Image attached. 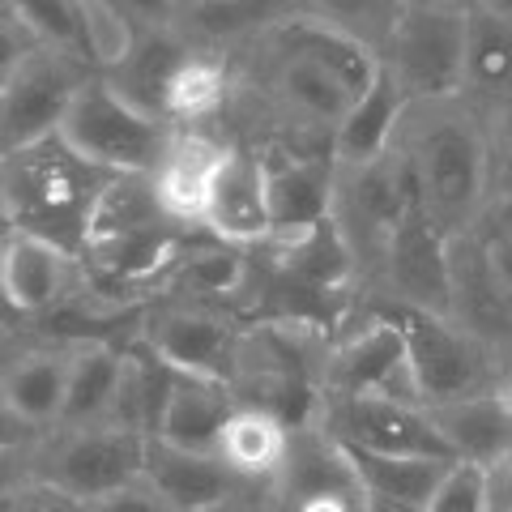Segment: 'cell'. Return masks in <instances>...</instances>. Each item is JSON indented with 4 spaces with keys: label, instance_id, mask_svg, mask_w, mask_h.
I'll return each instance as SVG.
<instances>
[{
    "label": "cell",
    "instance_id": "cell-22",
    "mask_svg": "<svg viewBox=\"0 0 512 512\" xmlns=\"http://www.w3.org/2000/svg\"><path fill=\"white\" fill-rule=\"evenodd\" d=\"M278 265H282V278H291L295 286H303V291L333 295L355 278L359 256H355V248H350L346 231L338 227V218H325L312 231H303L295 239H282Z\"/></svg>",
    "mask_w": 512,
    "mask_h": 512
},
{
    "label": "cell",
    "instance_id": "cell-11",
    "mask_svg": "<svg viewBox=\"0 0 512 512\" xmlns=\"http://www.w3.org/2000/svg\"><path fill=\"white\" fill-rule=\"evenodd\" d=\"M384 282L393 291V303L427 316L453 312V291H448V235L423 214L419 192H414L406 218L384 248Z\"/></svg>",
    "mask_w": 512,
    "mask_h": 512
},
{
    "label": "cell",
    "instance_id": "cell-17",
    "mask_svg": "<svg viewBox=\"0 0 512 512\" xmlns=\"http://www.w3.org/2000/svg\"><path fill=\"white\" fill-rule=\"evenodd\" d=\"M210 231L227 244H261L269 239V188H265V158L248 150H231L222 163L210 210H205Z\"/></svg>",
    "mask_w": 512,
    "mask_h": 512
},
{
    "label": "cell",
    "instance_id": "cell-19",
    "mask_svg": "<svg viewBox=\"0 0 512 512\" xmlns=\"http://www.w3.org/2000/svg\"><path fill=\"white\" fill-rule=\"evenodd\" d=\"M231 150H222L218 141L188 133L175 137L171 150L163 158V167L154 171V192L163 201L167 218L175 222H205V210H210V192L222 163H227Z\"/></svg>",
    "mask_w": 512,
    "mask_h": 512
},
{
    "label": "cell",
    "instance_id": "cell-52",
    "mask_svg": "<svg viewBox=\"0 0 512 512\" xmlns=\"http://www.w3.org/2000/svg\"><path fill=\"white\" fill-rule=\"evenodd\" d=\"M0 512H9V504H0Z\"/></svg>",
    "mask_w": 512,
    "mask_h": 512
},
{
    "label": "cell",
    "instance_id": "cell-25",
    "mask_svg": "<svg viewBox=\"0 0 512 512\" xmlns=\"http://www.w3.org/2000/svg\"><path fill=\"white\" fill-rule=\"evenodd\" d=\"M512 94V22L495 13L491 0L470 5L466 18V103L483 107Z\"/></svg>",
    "mask_w": 512,
    "mask_h": 512
},
{
    "label": "cell",
    "instance_id": "cell-18",
    "mask_svg": "<svg viewBox=\"0 0 512 512\" xmlns=\"http://www.w3.org/2000/svg\"><path fill=\"white\" fill-rule=\"evenodd\" d=\"M239 406L231 402L227 384L218 380H197V376H175L171 397L163 406V419L150 440H163L184 453H201V457H218V440L222 427Z\"/></svg>",
    "mask_w": 512,
    "mask_h": 512
},
{
    "label": "cell",
    "instance_id": "cell-2",
    "mask_svg": "<svg viewBox=\"0 0 512 512\" xmlns=\"http://www.w3.org/2000/svg\"><path fill=\"white\" fill-rule=\"evenodd\" d=\"M111 175L86 163L60 133L35 146L0 154V210L18 235L56 244L60 252H82L90 214Z\"/></svg>",
    "mask_w": 512,
    "mask_h": 512
},
{
    "label": "cell",
    "instance_id": "cell-4",
    "mask_svg": "<svg viewBox=\"0 0 512 512\" xmlns=\"http://www.w3.org/2000/svg\"><path fill=\"white\" fill-rule=\"evenodd\" d=\"M60 137L107 175H154L175 141L167 120L137 111L111 77H86L60 120Z\"/></svg>",
    "mask_w": 512,
    "mask_h": 512
},
{
    "label": "cell",
    "instance_id": "cell-36",
    "mask_svg": "<svg viewBox=\"0 0 512 512\" xmlns=\"http://www.w3.org/2000/svg\"><path fill=\"white\" fill-rule=\"evenodd\" d=\"M192 22H197L201 30H210V35H239V30H252L261 26L269 13H286L282 5H252V0H244V5H192Z\"/></svg>",
    "mask_w": 512,
    "mask_h": 512
},
{
    "label": "cell",
    "instance_id": "cell-43",
    "mask_svg": "<svg viewBox=\"0 0 512 512\" xmlns=\"http://www.w3.org/2000/svg\"><path fill=\"white\" fill-rule=\"evenodd\" d=\"M9 512H86V504L73 500L69 491H60L52 483H35L9 504Z\"/></svg>",
    "mask_w": 512,
    "mask_h": 512
},
{
    "label": "cell",
    "instance_id": "cell-50",
    "mask_svg": "<svg viewBox=\"0 0 512 512\" xmlns=\"http://www.w3.org/2000/svg\"><path fill=\"white\" fill-rule=\"evenodd\" d=\"M5 252H9V244H5V239H0V269H5Z\"/></svg>",
    "mask_w": 512,
    "mask_h": 512
},
{
    "label": "cell",
    "instance_id": "cell-30",
    "mask_svg": "<svg viewBox=\"0 0 512 512\" xmlns=\"http://www.w3.org/2000/svg\"><path fill=\"white\" fill-rule=\"evenodd\" d=\"M278 90L299 116L329 124V128H338L346 120V111L359 103V94L350 90L338 73H329L325 64L295 56V52H282V60H278Z\"/></svg>",
    "mask_w": 512,
    "mask_h": 512
},
{
    "label": "cell",
    "instance_id": "cell-42",
    "mask_svg": "<svg viewBox=\"0 0 512 512\" xmlns=\"http://www.w3.org/2000/svg\"><path fill=\"white\" fill-rule=\"evenodd\" d=\"M86 512H171V508L158 500V491L146 483V478H141V483L124 487V491H116V495H107V500L86 504Z\"/></svg>",
    "mask_w": 512,
    "mask_h": 512
},
{
    "label": "cell",
    "instance_id": "cell-5",
    "mask_svg": "<svg viewBox=\"0 0 512 512\" xmlns=\"http://www.w3.org/2000/svg\"><path fill=\"white\" fill-rule=\"evenodd\" d=\"M384 316L402 329L410 372H414V384H419V397L427 410L500 389V380H504L500 355H491L483 342H474L453 320L414 312V308H402V303L384 308Z\"/></svg>",
    "mask_w": 512,
    "mask_h": 512
},
{
    "label": "cell",
    "instance_id": "cell-44",
    "mask_svg": "<svg viewBox=\"0 0 512 512\" xmlns=\"http://www.w3.org/2000/svg\"><path fill=\"white\" fill-rule=\"evenodd\" d=\"M478 239H512V184L508 188H495L487 210H483V222H478Z\"/></svg>",
    "mask_w": 512,
    "mask_h": 512
},
{
    "label": "cell",
    "instance_id": "cell-31",
    "mask_svg": "<svg viewBox=\"0 0 512 512\" xmlns=\"http://www.w3.org/2000/svg\"><path fill=\"white\" fill-rule=\"evenodd\" d=\"M82 5V47L99 69L120 73L137 52V26L128 18L124 5H107V0H77Z\"/></svg>",
    "mask_w": 512,
    "mask_h": 512
},
{
    "label": "cell",
    "instance_id": "cell-14",
    "mask_svg": "<svg viewBox=\"0 0 512 512\" xmlns=\"http://www.w3.org/2000/svg\"><path fill=\"white\" fill-rule=\"evenodd\" d=\"M406 111H410V99L393 82V73L380 64L376 82L359 94V103L333 128V141H329L333 163L350 171V167H372L380 158H389L397 150V133H402Z\"/></svg>",
    "mask_w": 512,
    "mask_h": 512
},
{
    "label": "cell",
    "instance_id": "cell-46",
    "mask_svg": "<svg viewBox=\"0 0 512 512\" xmlns=\"http://www.w3.org/2000/svg\"><path fill=\"white\" fill-rule=\"evenodd\" d=\"M483 244H487V261L495 269V278H500V286L512 299V239H483Z\"/></svg>",
    "mask_w": 512,
    "mask_h": 512
},
{
    "label": "cell",
    "instance_id": "cell-6",
    "mask_svg": "<svg viewBox=\"0 0 512 512\" xmlns=\"http://www.w3.org/2000/svg\"><path fill=\"white\" fill-rule=\"evenodd\" d=\"M414 201V175L406 167L402 150L380 158L372 167H338V201H333V218L346 231L350 248L363 261H384V248L406 218Z\"/></svg>",
    "mask_w": 512,
    "mask_h": 512
},
{
    "label": "cell",
    "instance_id": "cell-41",
    "mask_svg": "<svg viewBox=\"0 0 512 512\" xmlns=\"http://www.w3.org/2000/svg\"><path fill=\"white\" fill-rule=\"evenodd\" d=\"M291 512H367L363 487H329L291 500Z\"/></svg>",
    "mask_w": 512,
    "mask_h": 512
},
{
    "label": "cell",
    "instance_id": "cell-7",
    "mask_svg": "<svg viewBox=\"0 0 512 512\" xmlns=\"http://www.w3.org/2000/svg\"><path fill=\"white\" fill-rule=\"evenodd\" d=\"M325 431L346 448L376 457H431L457 461L453 448L431 423L423 406H406L393 397H329Z\"/></svg>",
    "mask_w": 512,
    "mask_h": 512
},
{
    "label": "cell",
    "instance_id": "cell-39",
    "mask_svg": "<svg viewBox=\"0 0 512 512\" xmlns=\"http://www.w3.org/2000/svg\"><path fill=\"white\" fill-rule=\"evenodd\" d=\"M43 483V466L35 457V448H0V504H13L22 491Z\"/></svg>",
    "mask_w": 512,
    "mask_h": 512
},
{
    "label": "cell",
    "instance_id": "cell-27",
    "mask_svg": "<svg viewBox=\"0 0 512 512\" xmlns=\"http://www.w3.org/2000/svg\"><path fill=\"white\" fill-rule=\"evenodd\" d=\"M69 367L73 355H64V350H30V355L5 367L0 393L22 423L39 431L43 423H60L64 393H69Z\"/></svg>",
    "mask_w": 512,
    "mask_h": 512
},
{
    "label": "cell",
    "instance_id": "cell-1",
    "mask_svg": "<svg viewBox=\"0 0 512 512\" xmlns=\"http://www.w3.org/2000/svg\"><path fill=\"white\" fill-rule=\"evenodd\" d=\"M419 111L423 120L406 133V146H397L414 175L419 205L448 239L474 235L495 180L487 120L466 99L423 103Z\"/></svg>",
    "mask_w": 512,
    "mask_h": 512
},
{
    "label": "cell",
    "instance_id": "cell-23",
    "mask_svg": "<svg viewBox=\"0 0 512 512\" xmlns=\"http://www.w3.org/2000/svg\"><path fill=\"white\" fill-rule=\"evenodd\" d=\"M124 372H128V355H120V350H111V346H82V350H73L69 393H64L60 423L69 431L103 427L111 414H116L120 389H124Z\"/></svg>",
    "mask_w": 512,
    "mask_h": 512
},
{
    "label": "cell",
    "instance_id": "cell-49",
    "mask_svg": "<svg viewBox=\"0 0 512 512\" xmlns=\"http://www.w3.org/2000/svg\"><path fill=\"white\" fill-rule=\"evenodd\" d=\"M205 512H252L244 500H227V504H218V508H205Z\"/></svg>",
    "mask_w": 512,
    "mask_h": 512
},
{
    "label": "cell",
    "instance_id": "cell-21",
    "mask_svg": "<svg viewBox=\"0 0 512 512\" xmlns=\"http://www.w3.org/2000/svg\"><path fill=\"white\" fill-rule=\"evenodd\" d=\"M163 201L154 192V175H111L107 188L94 201L86 252H99L107 244H124V239L150 235L158 227H171Z\"/></svg>",
    "mask_w": 512,
    "mask_h": 512
},
{
    "label": "cell",
    "instance_id": "cell-16",
    "mask_svg": "<svg viewBox=\"0 0 512 512\" xmlns=\"http://www.w3.org/2000/svg\"><path fill=\"white\" fill-rule=\"evenodd\" d=\"M146 483L158 491L171 512H205L218 508L227 500H239V483L218 457H201V453H184L163 440H150L146 453Z\"/></svg>",
    "mask_w": 512,
    "mask_h": 512
},
{
    "label": "cell",
    "instance_id": "cell-29",
    "mask_svg": "<svg viewBox=\"0 0 512 512\" xmlns=\"http://www.w3.org/2000/svg\"><path fill=\"white\" fill-rule=\"evenodd\" d=\"M188 56L192 52H184L180 39H171L167 30H154L150 39L137 43L133 60L111 77V86H116L137 111H146V116H154V120H167V86H171V77L180 73V64Z\"/></svg>",
    "mask_w": 512,
    "mask_h": 512
},
{
    "label": "cell",
    "instance_id": "cell-9",
    "mask_svg": "<svg viewBox=\"0 0 512 512\" xmlns=\"http://www.w3.org/2000/svg\"><path fill=\"white\" fill-rule=\"evenodd\" d=\"M82 82L86 77L77 73L73 56L39 47V52L0 86V146L22 150L43 137H56L64 111H69Z\"/></svg>",
    "mask_w": 512,
    "mask_h": 512
},
{
    "label": "cell",
    "instance_id": "cell-20",
    "mask_svg": "<svg viewBox=\"0 0 512 512\" xmlns=\"http://www.w3.org/2000/svg\"><path fill=\"white\" fill-rule=\"evenodd\" d=\"M427 414L457 461H470V466H483V470L512 461V414L504 410V402L495 393L448 402Z\"/></svg>",
    "mask_w": 512,
    "mask_h": 512
},
{
    "label": "cell",
    "instance_id": "cell-24",
    "mask_svg": "<svg viewBox=\"0 0 512 512\" xmlns=\"http://www.w3.org/2000/svg\"><path fill=\"white\" fill-rule=\"evenodd\" d=\"M73 256L60 252L56 244H43V239L18 235L9 239L5 252V269H0V286H5V299L18 312H47L56 308L69 291V274H73Z\"/></svg>",
    "mask_w": 512,
    "mask_h": 512
},
{
    "label": "cell",
    "instance_id": "cell-35",
    "mask_svg": "<svg viewBox=\"0 0 512 512\" xmlns=\"http://www.w3.org/2000/svg\"><path fill=\"white\" fill-rule=\"evenodd\" d=\"M427 512H491V483L483 466L457 461L448 478L440 483L436 500L427 504Z\"/></svg>",
    "mask_w": 512,
    "mask_h": 512
},
{
    "label": "cell",
    "instance_id": "cell-28",
    "mask_svg": "<svg viewBox=\"0 0 512 512\" xmlns=\"http://www.w3.org/2000/svg\"><path fill=\"white\" fill-rule=\"evenodd\" d=\"M346 457L355 466V478L367 500H389L419 512H427L448 470L457 466V461H431V457H376V453H359V448H346Z\"/></svg>",
    "mask_w": 512,
    "mask_h": 512
},
{
    "label": "cell",
    "instance_id": "cell-32",
    "mask_svg": "<svg viewBox=\"0 0 512 512\" xmlns=\"http://www.w3.org/2000/svg\"><path fill=\"white\" fill-rule=\"evenodd\" d=\"M175 248H180V239H175V222H171V227H158L150 235L124 239V244H107V248L90 252V256H94V265H99L107 278L141 282V278H154L158 269H167L175 261Z\"/></svg>",
    "mask_w": 512,
    "mask_h": 512
},
{
    "label": "cell",
    "instance_id": "cell-26",
    "mask_svg": "<svg viewBox=\"0 0 512 512\" xmlns=\"http://www.w3.org/2000/svg\"><path fill=\"white\" fill-rule=\"evenodd\" d=\"M286 448H291V427L278 414L239 406L218 440V461L235 478H278L286 466Z\"/></svg>",
    "mask_w": 512,
    "mask_h": 512
},
{
    "label": "cell",
    "instance_id": "cell-3",
    "mask_svg": "<svg viewBox=\"0 0 512 512\" xmlns=\"http://www.w3.org/2000/svg\"><path fill=\"white\" fill-rule=\"evenodd\" d=\"M466 18L470 5L453 0L402 5L380 64L393 73L410 107L466 99Z\"/></svg>",
    "mask_w": 512,
    "mask_h": 512
},
{
    "label": "cell",
    "instance_id": "cell-34",
    "mask_svg": "<svg viewBox=\"0 0 512 512\" xmlns=\"http://www.w3.org/2000/svg\"><path fill=\"white\" fill-rule=\"evenodd\" d=\"M227 90V69L218 56H188L167 86V116H210Z\"/></svg>",
    "mask_w": 512,
    "mask_h": 512
},
{
    "label": "cell",
    "instance_id": "cell-40",
    "mask_svg": "<svg viewBox=\"0 0 512 512\" xmlns=\"http://www.w3.org/2000/svg\"><path fill=\"white\" fill-rule=\"evenodd\" d=\"M35 52H39V43L26 35V26L18 18H13V5H5L0 9V86H5Z\"/></svg>",
    "mask_w": 512,
    "mask_h": 512
},
{
    "label": "cell",
    "instance_id": "cell-51",
    "mask_svg": "<svg viewBox=\"0 0 512 512\" xmlns=\"http://www.w3.org/2000/svg\"><path fill=\"white\" fill-rule=\"evenodd\" d=\"M5 342H9V338H5V329H0V350H5Z\"/></svg>",
    "mask_w": 512,
    "mask_h": 512
},
{
    "label": "cell",
    "instance_id": "cell-47",
    "mask_svg": "<svg viewBox=\"0 0 512 512\" xmlns=\"http://www.w3.org/2000/svg\"><path fill=\"white\" fill-rule=\"evenodd\" d=\"M495 397H500V402H504V410L512 414V367L504 372V380H500V389H495Z\"/></svg>",
    "mask_w": 512,
    "mask_h": 512
},
{
    "label": "cell",
    "instance_id": "cell-8",
    "mask_svg": "<svg viewBox=\"0 0 512 512\" xmlns=\"http://www.w3.org/2000/svg\"><path fill=\"white\" fill-rule=\"evenodd\" d=\"M146 453H150V436L128 427L107 423V427L73 431L47 461L43 483L69 491L82 504H94L141 483L146 478Z\"/></svg>",
    "mask_w": 512,
    "mask_h": 512
},
{
    "label": "cell",
    "instance_id": "cell-33",
    "mask_svg": "<svg viewBox=\"0 0 512 512\" xmlns=\"http://www.w3.org/2000/svg\"><path fill=\"white\" fill-rule=\"evenodd\" d=\"M13 18L26 26V35L47 52L86 56L82 47V5L77 0H18Z\"/></svg>",
    "mask_w": 512,
    "mask_h": 512
},
{
    "label": "cell",
    "instance_id": "cell-10",
    "mask_svg": "<svg viewBox=\"0 0 512 512\" xmlns=\"http://www.w3.org/2000/svg\"><path fill=\"white\" fill-rule=\"evenodd\" d=\"M329 397H393L406 406H423L419 384L410 372L406 338L389 316H372L359 333L333 350V359L325 367ZM427 410V406H423Z\"/></svg>",
    "mask_w": 512,
    "mask_h": 512
},
{
    "label": "cell",
    "instance_id": "cell-37",
    "mask_svg": "<svg viewBox=\"0 0 512 512\" xmlns=\"http://www.w3.org/2000/svg\"><path fill=\"white\" fill-rule=\"evenodd\" d=\"M483 120H487V137H491V167H495L491 192H495V188L512 184V94L483 107Z\"/></svg>",
    "mask_w": 512,
    "mask_h": 512
},
{
    "label": "cell",
    "instance_id": "cell-45",
    "mask_svg": "<svg viewBox=\"0 0 512 512\" xmlns=\"http://www.w3.org/2000/svg\"><path fill=\"white\" fill-rule=\"evenodd\" d=\"M35 440V427L22 423L18 414H13V406L5 402V393H0V448H22Z\"/></svg>",
    "mask_w": 512,
    "mask_h": 512
},
{
    "label": "cell",
    "instance_id": "cell-48",
    "mask_svg": "<svg viewBox=\"0 0 512 512\" xmlns=\"http://www.w3.org/2000/svg\"><path fill=\"white\" fill-rule=\"evenodd\" d=\"M367 512H419V508H406V504H389V500H367Z\"/></svg>",
    "mask_w": 512,
    "mask_h": 512
},
{
    "label": "cell",
    "instance_id": "cell-13",
    "mask_svg": "<svg viewBox=\"0 0 512 512\" xmlns=\"http://www.w3.org/2000/svg\"><path fill=\"white\" fill-rule=\"evenodd\" d=\"M265 188H269V239L282 244V239H295L333 218L338 163H333V154L265 158Z\"/></svg>",
    "mask_w": 512,
    "mask_h": 512
},
{
    "label": "cell",
    "instance_id": "cell-12",
    "mask_svg": "<svg viewBox=\"0 0 512 512\" xmlns=\"http://www.w3.org/2000/svg\"><path fill=\"white\" fill-rule=\"evenodd\" d=\"M448 291H453V320L491 355H512V299L487 261V244L478 235L448 239Z\"/></svg>",
    "mask_w": 512,
    "mask_h": 512
},
{
    "label": "cell",
    "instance_id": "cell-15",
    "mask_svg": "<svg viewBox=\"0 0 512 512\" xmlns=\"http://www.w3.org/2000/svg\"><path fill=\"white\" fill-rule=\"evenodd\" d=\"M154 359L175 376H197L227 384L235 372V338L231 325L210 312H167L150 325Z\"/></svg>",
    "mask_w": 512,
    "mask_h": 512
},
{
    "label": "cell",
    "instance_id": "cell-38",
    "mask_svg": "<svg viewBox=\"0 0 512 512\" xmlns=\"http://www.w3.org/2000/svg\"><path fill=\"white\" fill-rule=\"evenodd\" d=\"M188 278L197 282V286H205V291L231 295V291H239V286H244L248 265H244V256H235V252H201L197 261H192Z\"/></svg>",
    "mask_w": 512,
    "mask_h": 512
}]
</instances>
